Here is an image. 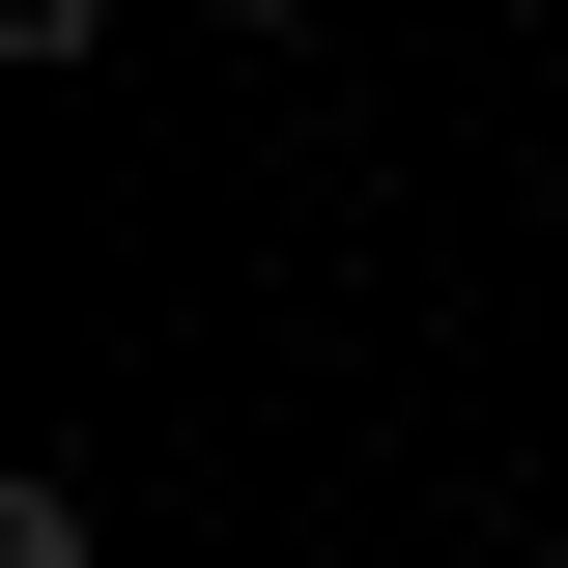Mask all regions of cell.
Listing matches in <instances>:
<instances>
[{"label": "cell", "mask_w": 568, "mask_h": 568, "mask_svg": "<svg viewBox=\"0 0 568 568\" xmlns=\"http://www.w3.org/2000/svg\"><path fill=\"white\" fill-rule=\"evenodd\" d=\"M0 568H114V540H85V484H0Z\"/></svg>", "instance_id": "obj_1"}, {"label": "cell", "mask_w": 568, "mask_h": 568, "mask_svg": "<svg viewBox=\"0 0 568 568\" xmlns=\"http://www.w3.org/2000/svg\"><path fill=\"white\" fill-rule=\"evenodd\" d=\"M0 58H29V85H58V58H114V0H0Z\"/></svg>", "instance_id": "obj_2"}, {"label": "cell", "mask_w": 568, "mask_h": 568, "mask_svg": "<svg viewBox=\"0 0 568 568\" xmlns=\"http://www.w3.org/2000/svg\"><path fill=\"white\" fill-rule=\"evenodd\" d=\"M200 29H313V0H200Z\"/></svg>", "instance_id": "obj_3"}]
</instances>
